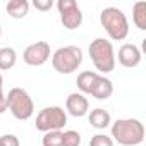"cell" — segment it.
Listing matches in <instances>:
<instances>
[{"mask_svg": "<svg viewBox=\"0 0 146 146\" xmlns=\"http://www.w3.org/2000/svg\"><path fill=\"white\" fill-rule=\"evenodd\" d=\"M115 58H119V64H120L122 67L132 69V67H137V65L141 64L143 53H141V50H139L134 43H124V45L119 48V55H117Z\"/></svg>", "mask_w": 146, "mask_h": 146, "instance_id": "9", "label": "cell"}, {"mask_svg": "<svg viewBox=\"0 0 146 146\" xmlns=\"http://www.w3.org/2000/svg\"><path fill=\"white\" fill-rule=\"evenodd\" d=\"M83 64V50L76 45L60 46L52 55V65L58 74H72Z\"/></svg>", "mask_w": 146, "mask_h": 146, "instance_id": "4", "label": "cell"}, {"mask_svg": "<svg viewBox=\"0 0 146 146\" xmlns=\"http://www.w3.org/2000/svg\"><path fill=\"white\" fill-rule=\"evenodd\" d=\"M81 134L78 131H62V146H79Z\"/></svg>", "mask_w": 146, "mask_h": 146, "instance_id": "18", "label": "cell"}, {"mask_svg": "<svg viewBox=\"0 0 146 146\" xmlns=\"http://www.w3.org/2000/svg\"><path fill=\"white\" fill-rule=\"evenodd\" d=\"M96 78H98V72H93V70H83L81 74L78 76L76 84H78L81 95H90L91 86H93V83H95Z\"/></svg>", "mask_w": 146, "mask_h": 146, "instance_id": "14", "label": "cell"}, {"mask_svg": "<svg viewBox=\"0 0 146 146\" xmlns=\"http://www.w3.org/2000/svg\"><path fill=\"white\" fill-rule=\"evenodd\" d=\"M43 146H62V131H50L45 132L41 137Z\"/></svg>", "mask_w": 146, "mask_h": 146, "instance_id": "17", "label": "cell"}, {"mask_svg": "<svg viewBox=\"0 0 146 146\" xmlns=\"http://www.w3.org/2000/svg\"><path fill=\"white\" fill-rule=\"evenodd\" d=\"M4 112H7V102H5V95H4V78L0 74V115Z\"/></svg>", "mask_w": 146, "mask_h": 146, "instance_id": "22", "label": "cell"}, {"mask_svg": "<svg viewBox=\"0 0 146 146\" xmlns=\"http://www.w3.org/2000/svg\"><path fill=\"white\" fill-rule=\"evenodd\" d=\"M88 120H90L91 127H95V129H107L112 124V117H110V113L105 108L91 110L90 115H88Z\"/></svg>", "mask_w": 146, "mask_h": 146, "instance_id": "12", "label": "cell"}, {"mask_svg": "<svg viewBox=\"0 0 146 146\" xmlns=\"http://www.w3.org/2000/svg\"><path fill=\"white\" fill-rule=\"evenodd\" d=\"M5 102H7V110H11V113L17 120H28L35 113L33 98L23 88H12L5 95Z\"/></svg>", "mask_w": 146, "mask_h": 146, "instance_id": "5", "label": "cell"}, {"mask_svg": "<svg viewBox=\"0 0 146 146\" xmlns=\"http://www.w3.org/2000/svg\"><path fill=\"white\" fill-rule=\"evenodd\" d=\"M50 55H52L50 45L46 41H36L26 46V50L23 52V60L31 67H40L50 58Z\"/></svg>", "mask_w": 146, "mask_h": 146, "instance_id": "8", "label": "cell"}, {"mask_svg": "<svg viewBox=\"0 0 146 146\" xmlns=\"http://www.w3.org/2000/svg\"><path fill=\"white\" fill-rule=\"evenodd\" d=\"M0 36H2V26H0Z\"/></svg>", "mask_w": 146, "mask_h": 146, "instance_id": "23", "label": "cell"}, {"mask_svg": "<svg viewBox=\"0 0 146 146\" xmlns=\"http://www.w3.org/2000/svg\"><path fill=\"white\" fill-rule=\"evenodd\" d=\"M57 9L60 14V23L64 24L65 29L72 31V29H78L83 24V12H81L78 2H74V0H58Z\"/></svg>", "mask_w": 146, "mask_h": 146, "instance_id": "7", "label": "cell"}, {"mask_svg": "<svg viewBox=\"0 0 146 146\" xmlns=\"http://www.w3.org/2000/svg\"><path fill=\"white\" fill-rule=\"evenodd\" d=\"M90 57H91V62L95 65V69L102 74H108L115 69V52H113V45L112 41L105 40V38H96L91 41L90 48Z\"/></svg>", "mask_w": 146, "mask_h": 146, "instance_id": "3", "label": "cell"}, {"mask_svg": "<svg viewBox=\"0 0 146 146\" xmlns=\"http://www.w3.org/2000/svg\"><path fill=\"white\" fill-rule=\"evenodd\" d=\"M112 93H113V84H112V81H110L108 78L98 74V78L95 79V83H93V86H91L90 95L95 96L96 100H108V98L112 96Z\"/></svg>", "mask_w": 146, "mask_h": 146, "instance_id": "11", "label": "cell"}, {"mask_svg": "<svg viewBox=\"0 0 146 146\" xmlns=\"http://www.w3.org/2000/svg\"><path fill=\"white\" fill-rule=\"evenodd\" d=\"M100 24L113 41H122L129 35V21L125 14L117 7H107L100 14Z\"/></svg>", "mask_w": 146, "mask_h": 146, "instance_id": "2", "label": "cell"}, {"mask_svg": "<svg viewBox=\"0 0 146 146\" xmlns=\"http://www.w3.org/2000/svg\"><path fill=\"white\" fill-rule=\"evenodd\" d=\"M132 23L137 29H146V2H136L132 5Z\"/></svg>", "mask_w": 146, "mask_h": 146, "instance_id": "16", "label": "cell"}, {"mask_svg": "<svg viewBox=\"0 0 146 146\" xmlns=\"http://www.w3.org/2000/svg\"><path fill=\"white\" fill-rule=\"evenodd\" d=\"M17 62V53L11 46L0 48V70H9L16 65Z\"/></svg>", "mask_w": 146, "mask_h": 146, "instance_id": "15", "label": "cell"}, {"mask_svg": "<svg viewBox=\"0 0 146 146\" xmlns=\"http://www.w3.org/2000/svg\"><path fill=\"white\" fill-rule=\"evenodd\" d=\"M90 146H113V139L107 134H95L90 141Z\"/></svg>", "mask_w": 146, "mask_h": 146, "instance_id": "19", "label": "cell"}, {"mask_svg": "<svg viewBox=\"0 0 146 146\" xmlns=\"http://www.w3.org/2000/svg\"><path fill=\"white\" fill-rule=\"evenodd\" d=\"M5 11H7V14L11 17L23 19L29 12V2L28 0H9L7 5H5Z\"/></svg>", "mask_w": 146, "mask_h": 146, "instance_id": "13", "label": "cell"}, {"mask_svg": "<svg viewBox=\"0 0 146 146\" xmlns=\"http://www.w3.org/2000/svg\"><path fill=\"white\" fill-rule=\"evenodd\" d=\"M0 146H2V143H0Z\"/></svg>", "mask_w": 146, "mask_h": 146, "instance_id": "24", "label": "cell"}, {"mask_svg": "<svg viewBox=\"0 0 146 146\" xmlns=\"http://www.w3.org/2000/svg\"><path fill=\"white\" fill-rule=\"evenodd\" d=\"M67 124V113L62 107H45L36 115V129L45 132L62 131Z\"/></svg>", "mask_w": 146, "mask_h": 146, "instance_id": "6", "label": "cell"}, {"mask_svg": "<svg viewBox=\"0 0 146 146\" xmlns=\"http://www.w3.org/2000/svg\"><path fill=\"white\" fill-rule=\"evenodd\" d=\"M33 5H35V9H36V11L46 12V11H50V9L53 7V2H52V0H35Z\"/></svg>", "mask_w": 146, "mask_h": 146, "instance_id": "21", "label": "cell"}, {"mask_svg": "<svg viewBox=\"0 0 146 146\" xmlns=\"http://www.w3.org/2000/svg\"><path fill=\"white\" fill-rule=\"evenodd\" d=\"M0 143H2V146H21L19 137L16 134H4V136H0Z\"/></svg>", "mask_w": 146, "mask_h": 146, "instance_id": "20", "label": "cell"}, {"mask_svg": "<svg viewBox=\"0 0 146 146\" xmlns=\"http://www.w3.org/2000/svg\"><path fill=\"white\" fill-rule=\"evenodd\" d=\"M65 113H70L72 117H84L90 110V102L81 93H70L65 100Z\"/></svg>", "mask_w": 146, "mask_h": 146, "instance_id": "10", "label": "cell"}, {"mask_svg": "<svg viewBox=\"0 0 146 146\" xmlns=\"http://www.w3.org/2000/svg\"><path fill=\"white\" fill-rule=\"evenodd\" d=\"M110 131L112 139L122 146H137L144 141V124L139 119H117Z\"/></svg>", "mask_w": 146, "mask_h": 146, "instance_id": "1", "label": "cell"}]
</instances>
